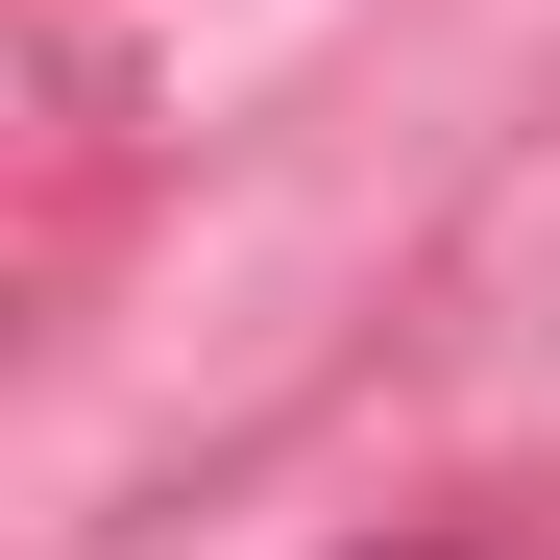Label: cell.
I'll use <instances>...</instances> for the list:
<instances>
[{"mask_svg": "<svg viewBox=\"0 0 560 560\" xmlns=\"http://www.w3.org/2000/svg\"><path fill=\"white\" fill-rule=\"evenodd\" d=\"M365 560H463V536H365Z\"/></svg>", "mask_w": 560, "mask_h": 560, "instance_id": "obj_1", "label": "cell"}]
</instances>
